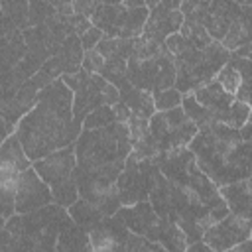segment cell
<instances>
[{"label":"cell","instance_id":"1","mask_svg":"<svg viewBox=\"0 0 252 252\" xmlns=\"http://www.w3.org/2000/svg\"><path fill=\"white\" fill-rule=\"evenodd\" d=\"M18 136L30 161L75 144L81 124L73 118V91L55 79L37 93V100L16 124Z\"/></svg>","mask_w":252,"mask_h":252},{"label":"cell","instance_id":"2","mask_svg":"<svg viewBox=\"0 0 252 252\" xmlns=\"http://www.w3.org/2000/svg\"><path fill=\"white\" fill-rule=\"evenodd\" d=\"M187 150L195 156L197 167L217 187L250 177V142H242L238 130L222 122L197 132Z\"/></svg>","mask_w":252,"mask_h":252},{"label":"cell","instance_id":"3","mask_svg":"<svg viewBox=\"0 0 252 252\" xmlns=\"http://www.w3.org/2000/svg\"><path fill=\"white\" fill-rule=\"evenodd\" d=\"M126 81L152 94L171 89L175 81L173 57L163 43H158L146 35L134 37L132 51L126 63Z\"/></svg>","mask_w":252,"mask_h":252},{"label":"cell","instance_id":"4","mask_svg":"<svg viewBox=\"0 0 252 252\" xmlns=\"http://www.w3.org/2000/svg\"><path fill=\"white\" fill-rule=\"evenodd\" d=\"M112 217H116L130 232L158 242L161 248H165V252H185L187 248V236L183 230L167 219L159 217L152 209L150 201L120 207Z\"/></svg>","mask_w":252,"mask_h":252},{"label":"cell","instance_id":"5","mask_svg":"<svg viewBox=\"0 0 252 252\" xmlns=\"http://www.w3.org/2000/svg\"><path fill=\"white\" fill-rule=\"evenodd\" d=\"M75 144L32 161L35 173L49 187L53 195V205L61 209H69L79 199L75 183Z\"/></svg>","mask_w":252,"mask_h":252},{"label":"cell","instance_id":"6","mask_svg":"<svg viewBox=\"0 0 252 252\" xmlns=\"http://www.w3.org/2000/svg\"><path fill=\"white\" fill-rule=\"evenodd\" d=\"M148 18L146 2H120V4H96V10L89 18L91 24L102 32L104 37L134 39L144 32Z\"/></svg>","mask_w":252,"mask_h":252},{"label":"cell","instance_id":"7","mask_svg":"<svg viewBox=\"0 0 252 252\" xmlns=\"http://www.w3.org/2000/svg\"><path fill=\"white\" fill-rule=\"evenodd\" d=\"M148 128L156 142L158 154L171 152L177 148H187L197 134L195 124L185 116L181 106L154 112L148 120Z\"/></svg>","mask_w":252,"mask_h":252},{"label":"cell","instance_id":"8","mask_svg":"<svg viewBox=\"0 0 252 252\" xmlns=\"http://www.w3.org/2000/svg\"><path fill=\"white\" fill-rule=\"evenodd\" d=\"M156 171H158L156 158L154 159H138L134 156H128L126 163L116 179L120 205L130 207V205L148 201Z\"/></svg>","mask_w":252,"mask_h":252},{"label":"cell","instance_id":"9","mask_svg":"<svg viewBox=\"0 0 252 252\" xmlns=\"http://www.w3.org/2000/svg\"><path fill=\"white\" fill-rule=\"evenodd\" d=\"M250 226H252L250 217H240V215L228 213L224 219H220L219 222H215L209 230H205L203 236H201V240L211 250L224 252V250L236 246L238 242L250 238Z\"/></svg>","mask_w":252,"mask_h":252},{"label":"cell","instance_id":"10","mask_svg":"<svg viewBox=\"0 0 252 252\" xmlns=\"http://www.w3.org/2000/svg\"><path fill=\"white\" fill-rule=\"evenodd\" d=\"M179 4L181 2H148L146 4L148 18H146L142 35H146L158 43H163L169 35L177 33L183 24Z\"/></svg>","mask_w":252,"mask_h":252},{"label":"cell","instance_id":"11","mask_svg":"<svg viewBox=\"0 0 252 252\" xmlns=\"http://www.w3.org/2000/svg\"><path fill=\"white\" fill-rule=\"evenodd\" d=\"M49 205H53V195L49 187L41 181V177L35 173L33 167L24 169L20 173L18 189H16V203H14L16 215L33 213Z\"/></svg>","mask_w":252,"mask_h":252},{"label":"cell","instance_id":"12","mask_svg":"<svg viewBox=\"0 0 252 252\" xmlns=\"http://www.w3.org/2000/svg\"><path fill=\"white\" fill-rule=\"evenodd\" d=\"M193 98L205 108L209 110V114L217 120V122H222L226 124L228 120V114H230V108H232V102L236 100L232 94H226L219 83L215 79H211L209 83H205L203 87H199L195 93H191Z\"/></svg>","mask_w":252,"mask_h":252},{"label":"cell","instance_id":"13","mask_svg":"<svg viewBox=\"0 0 252 252\" xmlns=\"http://www.w3.org/2000/svg\"><path fill=\"white\" fill-rule=\"evenodd\" d=\"M22 169L14 165L12 161L0 159V217L10 219L16 215L14 203H16V189Z\"/></svg>","mask_w":252,"mask_h":252},{"label":"cell","instance_id":"14","mask_svg":"<svg viewBox=\"0 0 252 252\" xmlns=\"http://www.w3.org/2000/svg\"><path fill=\"white\" fill-rule=\"evenodd\" d=\"M219 195L224 201L228 213L232 215H240V217H250V177L228 183V185H220L219 187Z\"/></svg>","mask_w":252,"mask_h":252},{"label":"cell","instance_id":"15","mask_svg":"<svg viewBox=\"0 0 252 252\" xmlns=\"http://www.w3.org/2000/svg\"><path fill=\"white\" fill-rule=\"evenodd\" d=\"M250 37H252V28H250V4H242V12L240 16L230 24V28L226 30L224 37L220 39V45L232 53L244 45H250Z\"/></svg>","mask_w":252,"mask_h":252},{"label":"cell","instance_id":"16","mask_svg":"<svg viewBox=\"0 0 252 252\" xmlns=\"http://www.w3.org/2000/svg\"><path fill=\"white\" fill-rule=\"evenodd\" d=\"M181 108L185 112V116L195 124L197 132H205L207 128H211L217 120L209 114V110H205L195 98L193 94H183V100H181Z\"/></svg>","mask_w":252,"mask_h":252},{"label":"cell","instance_id":"17","mask_svg":"<svg viewBox=\"0 0 252 252\" xmlns=\"http://www.w3.org/2000/svg\"><path fill=\"white\" fill-rule=\"evenodd\" d=\"M215 81L219 83V87L226 93V94H232L234 96V93L238 91V87H240V83H242V77H240V73L236 71V67H232L228 61L219 69V73L215 75Z\"/></svg>","mask_w":252,"mask_h":252},{"label":"cell","instance_id":"18","mask_svg":"<svg viewBox=\"0 0 252 252\" xmlns=\"http://www.w3.org/2000/svg\"><path fill=\"white\" fill-rule=\"evenodd\" d=\"M112 122H116V114H114L112 106H98L85 116L81 128L83 130H94V128H104Z\"/></svg>","mask_w":252,"mask_h":252},{"label":"cell","instance_id":"19","mask_svg":"<svg viewBox=\"0 0 252 252\" xmlns=\"http://www.w3.org/2000/svg\"><path fill=\"white\" fill-rule=\"evenodd\" d=\"M120 252H165V248H161L158 242H152V240H148L144 236H138V234L128 230Z\"/></svg>","mask_w":252,"mask_h":252},{"label":"cell","instance_id":"20","mask_svg":"<svg viewBox=\"0 0 252 252\" xmlns=\"http://www.w3.org/2000/svg\"><path fill=\"white\" fill-rule=\"evenodd\" d=\"M154 98V108L156 112H161V110H171V108H177L181 106V100H183V94L177 91V89H165V91H159L156 94H152Z\"/></svg>","mask_w":252,"mask_h":252},{"label":"cell","instance_id":"21","mask_svg":"<svg viewBox=\"0 0 252 252\" xmlns=\"http://www.w3.org/2000/svg\"><path fill=\"white\" fill-rule=\"evenodd\" d=\"M81 69L91 73V75H100V71L104 69V57L94 49H89L83 53V59H81Z\"/></svg>","mask_w":252,"mask_h":252},{"label":"cell","instance_id":"22","mask_svg":"<svg viewBox=\"0 0 252 252\" xmlns=\"http://www.w3.org/2000/svg\"><path fill=\"white\" fill-rule=\"evenodd\" d=\"M100 39H102V32L96 30L94 26H91V28L79 37V43H81V49H83V51H89V49H94Z\"/></svg>","mask_w":252,"mask_h":252},{"label":"cell","instance_id":"23","mask_svg":"<svg viewBox=\"0 0 252 252\" xmlns=\"http://www.w3.org/2000/svg\"><path fill=\"white\" fill-rule=\"evenodd\" d=\"M14 130H16V128H14L12 124H8V122L0 116V146H2V142H4L10 134H14Z\"/></svg>","mask_w":252,"mask_h":252},{"label":"cell","instance_id":"24","mask_svg":"<svg viewBox=\"0 0 252 252\" xmlns=\"http://www.w3.org/2000/svg\"><path fill=\"white\" fill-rule=\"evenodd\" d=\"M185 252H215V250H211L203 240H197V242H193V244H187Z\"/></svg>","mask_w":252,"mask_h":252},{"label":"cell","instance_id":"25","mask_svg":"<svg viewBox=\"0 0 252 252\" xmlns=\"http://www.w3.org/2000/svg\"><path fill=\"white\" fill-rule=\"evenodd\" d=\"M250 128H252V118L238 128V134H240V140L242 142H250Z\"/></svg>","mask_w":252,"mask_h":252},{"label":"cell","instance_id":"26","mask_svg":"<svg viewBox=\"0 0 252 252\" xmlns=\"http://www.w3.org/2000/svg\"><path fill=\"white\" fill-rule=\"evenodd\" d=\"M224 252H250V238L238 242L236 246H232V248H228V250H224Z\"/></svg>","mask_w":252,"mask_h":252},{"label":"cell","instance_id":"27","mask_svg":"<svg viewBox=\"0 0 252 252\" xmlns=\"http://www.w3.org/2000/svg\"><path fill=\"white\" fill-rule=\"evenodd\" d=\"M4 224H6V219H2V217H0V230L4 228Z\"/></svg>","mask_w":252,"mask_h":252}]
</instances>
